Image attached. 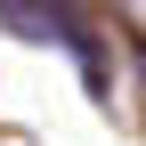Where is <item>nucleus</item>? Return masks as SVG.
<instances>
[{
	"label": "nucleus",
	"instance_id": "f257e3e1",
	"mask_svg": "<svg viewBox=\"0 0 146 146\" xmlns=\"http://www.w3.org/2000/svg\"><path fill=\"white\" fill-rule=\"evenodd\" d=\"M138 81H146V57H138Z\"/></svg>",
	"mask_w": 146,
	"mask_h": 146
}]
</instances>
